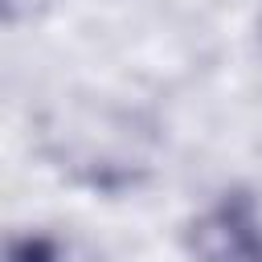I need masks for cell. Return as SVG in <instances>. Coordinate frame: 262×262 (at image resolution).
I'll list each match as a JSON object with an SVG mask.
<instances>
[{"mask_svg": "<svg viewBox=\"0 0 262 262\" xmlns=\"http://www.w3.org/2000/svg\"><path fill=\"white\" fill-rule=\"evenodd\" d=\"M8 262H61V242H53V237H45V233L12 237Z\"/></svg>", "mask_w": 262, "mask_h": 262, "instance_id": "7a4b0ae2", "label": "cell"}, {"mask_svg": "<svg viewBox=\"0 0 262 262\" xmlns=\"http://www.w3.org/2000/svg\"><path fill=\"white\" fill-rule=\"evenodd\" d=\"M188 262H262V205L246 188H225L184 225Z\"/></svg>", "mask_w": 262, "mask_h": 262, "instance_id": "6da1fadb", "label": "cell"}]
</instances>
